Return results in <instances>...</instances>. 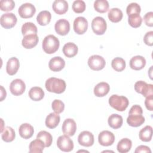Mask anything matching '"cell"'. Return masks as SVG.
Returning a JSON list of instances; mask_svg holds the SVG:
<instances>
[{
	"instance_id": "cell-1",
	"label": "cell",
	"mask_w": 153,
	"mask_h": 153,
	"mask_svg": "<svg viewBox=\"0 0 153 153\" xmlns=\"http://www.w3.org/2000/svg\"><path fill=\"white\" fill-rule=\"evenodd\" d=\"M45 88L49 92L60 94L64 92L66 89L65 81L60 78L51 77L47 79L45 84Z\"/></svg>"
},
{
	"instance_id": "cell-2",
	"label": "cell",
	"mask_w": 153,
	"mask_h": 153,
	"mask_svg": "<svg viewBox=\"0 0 153 153\" xmlns=\"http://www.w3.org/2000/svg\"><path fill=\"white\" fill-rule=\"evenodd\" d=\"M59 45V40L53 35L46 36L44 38L42 44L43 50L47 54H53L57 51Z\"/></svg>"
},
{
	"instance_id": "cell-3",
	"label": "cell",
	"mask_w": 153,
	"mask_h": 153,
	"mask_svg": "<svg viewBox=\"0 0 153 153\" xmlns=\"http://www.w3.org/2000/svg\"><path fill=\"white\" fill-rule=\"evenodd\" d=\"M109 104L117 111H124L128 107L129 101L128 99L124 96L113 94L109 99Z\"/></svg>"
},
{
	"instance_id": "cell-4",
	"label": "cell",
	"mask_w": 153,
	"mask_h": 153,
	"mask_svg": "<svg viewBox=\"0 0 153 153\" xmlns=\"http://www.w3.org/2000/svg\"><path fill=\"white\" fill-rule=\"evenodd\" d=\"M107 27V25L105 20L100 16L94 17L91 22V29L96 35H103Z\"/></svg>"
},
{
	"instance_id": "cell-5",
	"label": "cell",
	"mask_w": 153,
	"mask_h": 153,
	"mask_svg": "<svg viewBox=\"0 0 153 153\" xmlns=\"http://www.w3.org/2000/svg\"><path fill=\"white\" fill-rule=\"evenodd\" d=\"M134 90L137 93L142 94L144 97L153 95V85L147 84L143 81H138L134 84Z\"/></svg>"
},
{
	"instance_id": "cell-6",
	"label": "cell",
	"mask_w": 153,
	"mask_h": 153,
	"mask_svg": "<svg viewBox=\"0 0 153 153\" xmlns=\"http://www.w3.org/2000/svg\"><path fill=\"white\" fill-rule=\"evenodd\" d=\"M57 146L63 152H70L74 149V143L67 135L60 136L57 140Z\"/></svg>"
},
{
	"instance_id": "cell-7",
	"label": "cell",
	"mask_w": 153,
	"mask_h": 153,
	"mask_svg": "<svg viewBox=\"0 0 153 153\" xmlns=\"http://www.w3.org/2000/svg\"><path fill=\"white\" fill-rule=\"evenodd\" d=\"M105 60L99 55H93L88 58V65L90 68L93 71H100L105 66Z\"/></svg>"
},
{
	"instance_id": "cell-8",
	"label": "cell",
	"mask_w": 153,
	"mask_h": 153,
	"mask_svg": "<svg viewBox=\"0 0 153 153\" xmlns=\"http://www.w3.org/2000/svg\"><path fill=\"white\" fill-rule=\"evenodd\" d=\"M17 21L15 14L12 13H7L2 14L0 18L1 25L5 29H11L13 27Z\"/></svg>"
},
{
	"instance_id": "cell-9",
	"label": "cell",
	"mask_w": 153,
	"mask_h": 153,
	"mask_svg": "<svg viewBox=\"0 0 153 153\" xmlns=\"http://www.w3.org/2000/svg\"><path fill=\"white\" fill-rule=\"evenodd\" d=\"M36 12L35 6L31 3L26 2L21 5L18 9V13L20 16L23 19L32 17Z\"/></svg>"
},
{
	"instance_id": "cell-10",
	"label": "cell",
	"mask_w": 153,
	"mask_h": 153,
	"mask_svg": "<svg viewBox=\"0 0 153 153\" xmlns=\"http://www.w3.org/2000/svg\"><path fill=\"white\" fill-rule=\"evenodd\" d=\"M26 89L25 83L21 79H14L10 85V90L14 96H20L22 94Z\"/></svg>"
},
{
	"instance_id": "cell-11",
	"label": "cell",
	"mask_w": 153,
	"mask_h": 153,
	"mask_svg": "<svg viewBox=\"0 0 153 153\" xmlns=\"http://www.w3.org/2000/svg\"><path fill=\"white\" fill-rule=\"evenodd\" d=\"M74 30L78 35L84 33L88 28V22L84 17H78L74 21Z\"/></svg>"
},
{
	"instance_id": "cell-12",
	"label": "cell",
	"mask_w": 153,
	"mask_h": 153,
	"mask_svg": "<svg viewBox=\"0 0 153 153\" xmlns=\"http://www.w3.org/2000/svg\"><path fill=\"white\" fill-rule=\"evenodd\" d=\"M98 140L101 145L103 146H108L114 143L115 141V136L112 132L108 130H103L99 133Z\"/></svg>"
},
{
	"instance_id": "cell-13",
	"label": "cell",
	"mask_w": 153,
	"mask_h": 153,
	"mask_svg": "<svg viewBox=\"0 0 153 153\" xmlns=\"http://www.w3.org/2000/svg\"><path fill=\"white\" fill-rule=\"evenodd\" d=\"M94 140L93 134L88 131L81 132L78 137V142L79 145L85 147L92 146L94 143Z\"/></svg>"
},
{
	"instance_id": "cell-14",
	"label": "cell",
	"mask_w": 153,
	"mask_h": 153,
	"mask_svg": "<svg viewBox=\"0 0 153 153\" xmlns=\"http://www.w3.org/2000/svg\"><path fill=\"white\" fill-rule=\"evenodd\" d=\"M63 133L68 136H72L76 130V124L72 118H67L63 123L62 127Z\"/></svg>"
},
{
	"instance_id": "cell-15",
	"label": "cell",
	"mask_w": 153,
	"mask_h": 153,
	"mask_svg": "<svg viewBox=\"0 0 153 153\" xmlns=\"http://www.w3.org/2000/svg\"><path fill=\"white\" fill-rule=\"evenodd\" d=\"M54 29L57 34L65 36L67 35L70 30L69 22L66 19H60L56 22Z\"/></svg>"
},
{
	"instance_id": "cell-16",
	"label": "cell",
	"mask_w": 153,
	"mask_h": 153,
	"mask_svg": "<svg viewBox=\"0 0 153 153\" xmlns=\"http://www.w3.org/2000/svg\"><path fill=\"white\" fill-rule=\"evenodd\" d=\"M65 62L64 59L59 56H56L50 59L48 63V66L50 70L54 72H58L64 68Z\"/></svg>"
},
{
	"instance_id": "cell-17",
	"label": "cell",
	"mask_w": 153,
	"mask_h": 153,
	"mask_svg": "<svg viewBox=\"0 0 153 153\" xmlns=\"http://www.w3.org/2000/svg\"><path fill=\"white\" fill-rule=\"evenodd\" d=\"M38 40V36L36 34L27 35L24 36L22 41V44L24 48L30 49L37 45Z\"/></svg>"
},
{
	"instance_id": "cell-18",
	"label": "cell",
	"mask_w": 153,
	"mask_h": 153,
	"mask_svg": "<svg viewBox=\"0 0 153 153\" xmlns=\"http://www.w3.org/2000/svg\"><path fill=\"white\" fill-rule=\"evenodd\" d=\"M130 67L134 70L139 71L143 69L146 65V60L142 56L133 57L129 62Z\"/></svg>"
},
{
	"instance_id": "cell-19",
	"label": "cell",
	"mask_w": 153,
	"mask_h": 153,
	"mask_svg": "<svg viewBox=\"0 0 153 153\" xmlns=\"http://www.w3.org/2000/svg\"><path fill=\"white\" fill-rule=\"evenodd\" d=\"M53 10L59 15L66 13L68 10V3L65 0H56L53 3Z\"/></svg>"
},
{
	"instance_id": "cell-20",
	"label": "cell",
	"mask_w": 153,
	"mask_h": 153,
	"mask_svg": "<svg viewBox=\"0 0 153 153\" xmlns=\"http://www.w3.org/2000/svg\"><path fill=\"white\" fill-rule=\"evenodd\" d=\"M19 66L20 63L19 59L14 57H11L8 60L7 63L6 71L8 75H14L17 73Z\"/></svg>"
},
{
	"instance_id": "cell-21",
	"label": "cell",
	"mask_w": 153,
	"mask_h": 153,
	"mask_svg": "<svg viewBox=\"0 0 153 153\" xmlns=\"http://www.w3.org/2000/svg\"><path fill=\"white\" fill-rule=\"evenodd\" d=\"M19 133L22 138L27 139L33 136L34 129L30 124L28 123H23L19 127Z\"/></svg>"
},
{
	"instance_id": "cell-22",
	"label": "cell",
	"mask_w": 153,
	"mask_h": 153,
	"mask_svg": "<svg viewBox=\"0 0 153 153\" xmlns=\"http://www.w3.org/2000/svg\"><path fill=\"white\" fill-rule=\"evenodd\" d=\"M109 84L105 82H100L94 87V94L97 97H103L109 93Z\"/></svg>"
},
{
	"instance_id": "cell-23",
	"label": "cell",
	"mask_w": 153,
	"mask_h": 153,
	"mask_svg": "<svg viewBox=\"0 0 153 153\" xmlns=\"http://www.w3.org/2000/svg\"><path fill=\"white\" fill-rule=\"evenodd\" d=\"M60 120V117L58 114L51 112L48 114L45 119V126L49 128H56Z\"/></svg>"
},
{
	"instance_id": "cell-24",
	"label": "cell",
	"mask_w": 153,
	"mask_h": 153,
	"mask_svg": "<svg viewBox=\"0 0 153 153\" xmlns=\"http://www.w3.org/2000/svg\"><path fill=\"white\" fill-rule=\"evenodd\" d=\"M78 48L76 44L73 42H68L63 47V53L67 57H73L76 55Z\"/></svg>"
},
{
	"instance_id": "cell-25",
	"label": "cell",
	"mask_w": 153,
	"mask_h": 153,
	"mask_svg": "<svg viewBox=\"0 0 153 153\" xmlns=\"http://www.w3.org/2000/svg\"><path fill=\"white\" fill-rule=\"evenodd\" d=\"M145 121V117L142 115H128L127 118V124L134 127L140 126Z\"/></svg>"
},
{
	"instance_id": "cell-26",
	"label": "cell",
	"mask_w": 153,
	"mask_h": 153,
	"mask_svg": "<svg viewBox=\"0 0 153 153\" xmlns=\"http://www.w3.org/2000/svg\"><path fill=\"white\" fill-rule=\"evenodd\" d=\"M108 124L109 126L114 128V129H117L121 127L123 120V117L117 114H113L111 115L108 120Z\"/></svg>"
},
{
	"instance_id": "cell-27",
	"label": "cell",
	"mask_w": 153,
	"mask_h": 153,
	"mask_svg": "<svg viewBox=\"0 0 153 153\" xmlns=\"http://www.w3.org/2000/svg\"><path fill=\"white\" fill-rule=\"evenodd\" d=\"M131 140L128 138H123L120 140L117 146L118 151L120 153L128 152L131 148Z\"/></svg>"
},
{
	"instance_id": "cell-28",
	"label": "cell",
	"mask_w": 153,
	"mask_h": 153,
	"mask_svg": "<svg viewBox=\"0 0 153 153\" xmlns=\"http://www.w3.org/2000/svg\"><path fill=\"white\" fill-rule=\"evenodd\" d=\"M45 147V145L44 142L39 139L32 140L29 144V152L30 153H41L44 148Z\"/></svg>"
},
{
	"instance_id": "cell-29",
	"label": "cell",
	"mask_w": 153,
	"mask_h": 153,
	"mask_svg": "<svg viewBox=\"0 0 153 153\" xmlns=\"http://www.w3.org/2000/svg\"><path fill=\"white\" fill-rule=\"evenodd\" d=\"M29 96L33 101H39L43 99L44 91L39 87H33L30 89Z\"/></svg>"
},
{
	"instance_id": "cell-30",
	"label": "cell",
	"mask_w": 153,
	"mask_h": 153,
	"mask_svg": "<svg viewBox=\"0 0 153 153\" xmlns=\"http://www.w3.org/2000/svg\"><path fill=\"white\" fill-rule=\"evenodd\" d=\"M51 19V14L50 11L47 10H44L38 14L36 17V21L38 24L41 26H45L48 25Z\"/></svg>"
},
{
	"instance_id": "cell-31",
	"label": "cell",
	"mask_w": 153,
	"mask_h": 153,
	"mask_svg": "<svg viewBox=\"0 0 153 153\" xmlns=\"http://www.w3.org/2000/svg\"><path fill=\"white\" fill-rule=\"evenodd\" d=\"M108 16L110 21L114 23H117L121 20L123 14L120 9L118 8H112L109 10Z\"/></svg>"
},
{
	"instance_id": "cell-32",
	"label": "cell",
	"mask_w": 153,
	"mask_h": 153,
	"mask_svg": "<svg viewBox=\"0 0 153 153\" xmlns=\"http://www.w3.org/2000/svg\"><path fill=\"white\" fill-rule=\"evenodd\" d=\"M139 139L143 142L151 141L152 136V128L151 126H146L141 129L139 133Z\"/></svg>"
},
{
	"instance_id": "cell-33",
	"label": "cell",
	"mask_w": 153,
	"mask_h": 153,
	"mask_svg": "<svg viewBox=\"0 0 153 153\" xmlns=\"http://www.w3.org/2000/svg\"><path fill=\"white\" fill-rule=\"evenodd\" d=\"M1 133V137L2 140L5 142H11L15 139V131L14 129L11 127H6L4 128Z\"/></svg>"
},
{
	"instance_id": "cell-34",
	"label": "cell",
	"mask_w": 153,
	"mask_h": 153,
	"mask_svg": "<svg viewBox=\"0 0 153 153\" xmlns=\"http://www.w3.org/2000/svg\"><path fill=\"white\" fill-rule=\"evenodd\" d=\"M37 31V27L32 22H26L22 26V33L24 36L30 34H36Z\"/></svg>"
},
{
	"instance_id": "cell-35",
	"label": "cell",
	"mask_w": 153,
	"mask_h": 153,
	"mask_svg": "<svg viewBox=\"0 0 153 153\" xmlns=\"http://www.w3.org/2000/svg\"><path fill=\"white\" fill-rule=\"evenodd\" d=\"M36 138L41 139L44 142L45 147H49L51 146L53 142V137L51 134L49 132L44 130L40 131L37 134Z\"/></svg>"
},
{
	"instance_id": "cell-36",
	"label": "cell",
	"mask_w": 153,
	"mask_h": 153,
	"mask_svg": "<svg viewBox=\"0 0 153 153\" xmlns=\"http://www.w3.org/2000/svg\"><path fill=\"white\" fill-rule=\"evenodd\" d=\"M109 2L106 0H96L94 2V8L99 13H106L109 9Z\"/></svg>"
},
{
	"instance_id": "cell-37",
	"label": "cell",
	"mask_w": 153,
	"mask_h": 153,
	"mask_svg": "<svg viewBox=\"0 0 153 153\" xmlns=\"http://www.w3.org/2000/svg\"><path fill=\"white\" fill-rule=\"evenodd\" d=\"M112 68L117 72L123 71L126 68V62L121 57H115L111 62Z\"/></svg>"
},
{
	"instance_id": "cell-38",
	"label": "cell",
	"mask_w": 153,
	"mask_h": 153,
	"mask_svg": "<svg viewBox=\"0 0 153 153\" xmlns=\"http://www.w3.org/2000/svg\"><path fill=\"white\" fill-rule=\"evenodd\" d=\"M128 16V22L131 27L137 28L140 26L142 22V19L139 14H132Z\"/></svg>"
},
{
	"instance_id": "cell-39",
	"label": "cell",
	"mask_w": 153,
	"mask_h": 153,
	"mask_svg": "<svg viewBox=\"0 0 153 153\" xmlns=\"http://www.w3.org/2000/svg\"><path fill=\"white\" fill-rule=\"evenodd\" d=\"M85 3L82 0H76L72 4V10L76 13H83L85 10Z\"/></svg>"
},
{
	"instance_id": "cell-40",
	"label": "cell",
	"mask_w": 153,
	"mask_h": 153,
	"mask_svg": "<svg viewBox=\"0 0 153 153\" xmlns=\"http://www.w3.org/2000/svg\"><path fill=\"white\" fill-rule=\"evenodd\" d=\"M15 7V2L13 0H1L0 1V8L2 11H9Z\"/></svg>"
},
{
	"instance_id": "cell-41",
	"label": "cell",
	"mask_w": 153,
	"mask_h": 153,
	"mask_svg": "<svg viewBox=\"0 0 153 153\" xmlns=\"http://www.w3.org/2000/svg\"><path fill=\"white\" fill-rule=\"evenodd\" d=\"M51 107L54 112L59 114L62 113L64 111L65 104L60 100L55 99L51 103Z\"/></svg>"
},
{
	"instance_id": "cell-42",
	"label": "cell",
	"mask_w": 153,
	"mask_h": 153,
	"mask_svg": "<svg viewBox=\"0 0 153 153\" xmlns=\"http://www.w3.org/2000/svg\"><path fill=\"white\" fill-rule=\"evenodd\" d=\"M141 11V8L140 5L136 3L132 2L129 4L126 8V13L128 16L132 14H140Z\"/></svg>"
},
{
	"instance_id": "cell-43",
	"label": "cell",
	"mask_w": 153,
	"mask_h": 153,
	"mask_svg": "<svg viewBox=\"0 0 153 153\" xmlns=\"http://www.w3.org/2000/svg\"><path fill=\"white\" fill-rule=\"evenodd\" d=\"M143 20L146 26L152 27L153 26V13L152 11H149L146 13L144 17Z\"/></svg>"
},
{
	"instance_id": "cell-44",
	"label": "cell",
	"mask_w": 153,
	"mask_h": 153,
	"mask_svg": "<svg viewBox=\"0 0 153 153\" xmlns=\"http://www.w3.org/2000/svg\"><path fill=\"white\" fill-rule=\"evenodd\" d=\"M143 41L147 45H153V31L151 30L146 33L143 37Z\"/></svg>"
},
{
	"instance_id": "cell-45",
	"label": "cell",
	"mask_w": 153,
	"mask_h": 153,
	"mask_svg": "<svg viewBox=\"0 0 153 153\" xmlns=\"http://www.w3.org/2000/svg\"><path fill=\"white\" fill-rule=\"evenodd\" d=\"M142 108L138 105H134L132 106L128 112V115H142Z\"/></svg>"
},
{
	"instance_id": "cell-46",
	"label": "cell",
	"mask_w": 153,
	"mask_h": 153,
	"mask_svg": "<svg viewBox=\"0 0 153 153\" xmlns=\"http://www.w3.org/2000/svg\"><path fill=\"white\" fill-rule=\"evenodd\" d=\"M145 105L146 109L150 111L153 110V95H150L146 97L145 100Z\"/></svg>"
},
{
	"instance_id": "cell-47",
	"label": "cell",
	"mask_w": 153,
	"mask_h": 153,
	"mask_svg": "<svg viewBox=\"0 0 153 153\" xmlns=\"http://www.w3.org/2000/svg\"><path fill=\"white\" fill-rule=\"evenodd\" d=\"M135 153H151V151L150 148L145 145H140L137 146L134 151Z\"/></svg>"
},
{
	"instance_id": "cell-48",
	"label": "cell",
	"mask_w": 153,
	"mask_h": 153,
	"mask_svg": "<svg viewBox=\"0 0 153 153\" xmlns=\"http://www.w3.org/2000/svg\"><path fill=\"white\" fill-rule=\"evenodd\" d=\"M7 93L5 90L4 88V87L1 85V101H2L6 97Z\"/></svg>"
},
{
	"instance_id": "cell-49",
	"label": "cell",
	"mask_w": 153,
	"mask_h": 153,
	"mask_svg": "<svg viewBox=\"0 0 153 153\" xmlns=\"http://www.w3.org/2000/svg\"><path fill=\"white\" fill-rule=\"evenodd\" d=\"M83 151H84V152H88V151H82V150H81V151H78V152H83Z\"/></svg>"
},
{
	"instance_id": "cell-50",
	"label": "cell",
	"mask_w": 153,
	"mask_h": 153,
	"mask_svg": "<svg viewBox=\"0 0 153 153\" xmlns=\"http://www.w3.org/2000/svg\"><path fill=\"white\" fill-rule=\"evenodd\" d=\"M103 152H114L113 151H103Z\"/></svg>"
}]
</instances>
